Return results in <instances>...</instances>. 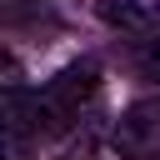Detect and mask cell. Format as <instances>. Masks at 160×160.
Returning a JSON list of instances; mask_svg holds the SVG:
<instances>
[{
    "instance_id": "5",
    "label": "cell",
    "mask_w": 160,
    "mask_h": 160,
    "mask_svg": "<svg viewBox=\"0 0 160 160\" xmlns=\"http://www.w3.org/2000/svg\"><path fill=\"white\" fill-rule=\"evenodd\" d=\"M155 15H160V5H155Z\"/></svg>"
},
{
    "instance_id": "4",
    "label": "cell",
    "mask_w": 160,
    "mask_h": 160,
    "mask_svg": "<svg viewBox=\"0 0 160 160\" xmlns=\"http://www.w3.org/2000/svg\"><path fill=\"white\" fill-rule=\"evenodd\" d=\"M145 160H160V140H155V145H150V150H145Z\"/></svg>"
},
{
    "instance_id": "3",
    "label": "cell",
    "mask_w": 160,
    "mask_h": 160,
    "mask_svg": "<svg viewBox=\"0 0 160 160\" xmlns=\"http://www.w3.org/2000/svg\"><path fill=\"white\" fill-rule=\"evenodd\" d=\"M140 110H145V115H155V120H160V95H155V100H140Z\"/></svg>"
},
{
    "instance_id": "2",
    "label": "cell",
    "mask_w": 160,
    "mask_h": 160,
    "mask_svg": "<svg viewBox=\"0 0 160 160\" xmlns=\"http://www.w3.org/2000/svg\"><path fill=\"white\" fill-rule=\"evenodd\" d=\"M95 15H100L105 25H115V30H125L130 40L160 30V15H155L150 5H140V0H95Z\"/></svg>"
},
{
    "instance_id": "1",
    "label": "cell",
    "mask_w": 160,
    "mask_h": 160,
    "mask_svg": "<svg viewBox=\"0 0 160 160\" xmlns=\"http://www.w3.org/2000/svg\"><path fill=\"white\" fill-rule=\"evenodd\" d=\"M100 90V65L95 60H75V65H65L55 80H45L40 90H35V130L40 135H65L75 120H80V110H85V100Z\"/></svg>"
}]
</instances>
